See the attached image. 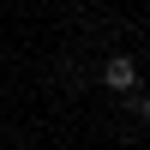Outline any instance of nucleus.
I'll list each match as a JSON object with an SVG mask.
<instances>
[{"mask_svg":"<svg viewBox=\"0 0 150 150\" xmlns=\"http://www.w3.org/2000/svg\"><path fill=\"white\" fill-rule=\"evenodd\" d=\"M102 84H108L114 96H132V84H138V66H132L126 54H114V60L102 66Z\"/></svg>","mask_w":150,"mask_h":150,"instance_id":"1","label":"nucleus"},{"mask_svg":"<svg viewBox=\"0 0 150 150\" xmlns=\"http://www.w3.org/2000/svg\"><path fill=\"white\" fill-rule=\"evenodd\" d=\"M144 120H150V102H144Z\"/></svg>","mask_w":150,"mask_h":150,"instance_id":"2","label":"nucleus"}]
</instances>
